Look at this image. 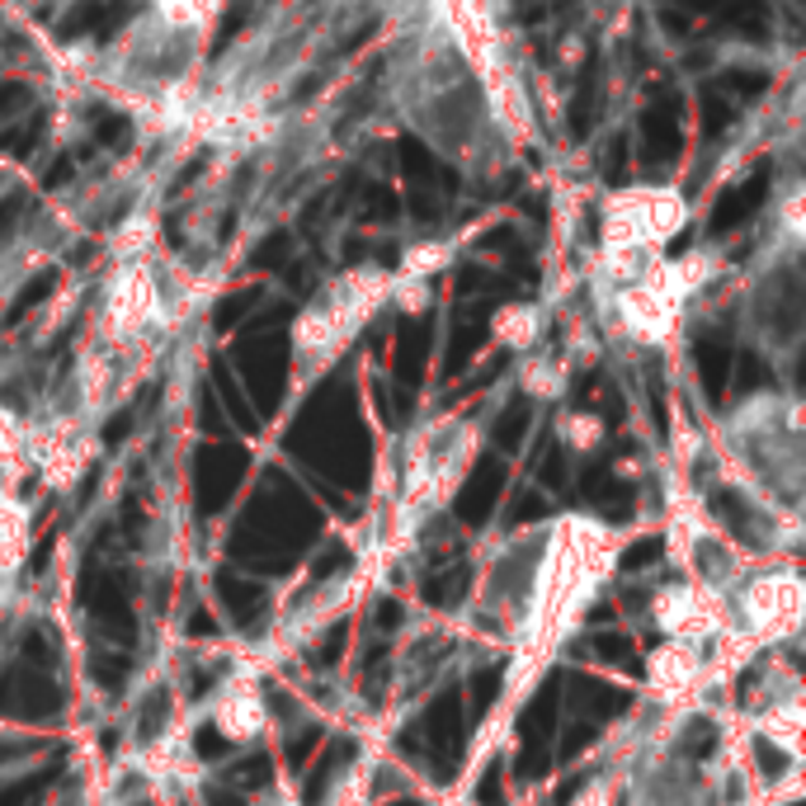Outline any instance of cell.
Wrapping results in <instances>:
<instances>
[{"label":"cell","mask_w":806,"mask_h":806,"mask_svg":"<svg viewBox=\"0 0 806 806\" xmlns=\"http://www.w3.org/2000/svg\"><path fill=\"white\" fill-rule=\"evenodd\" d=\"M226 0H147V14H156L161 24L170 28H184V34H198L208 38L212 24H218Z\"/></svg>","instance_id":"cell-13"},{"label":"cell","mask_w":806,"mask_h":806,"mask_svg":"<svg viewBox=\"0 0 806 806\" xmlns=\"http://www.w3.org/2000/svg\"><path fill=\"white\" fill-rule=\"evenodd\" d=\"M514 382L533 396V401H561L566 387H571V363H566L561 354H551V349L537 345L529 354H519Z\"/></svg>","instance_id":"cell-9"},{"label":"cell","mask_w":806,"mask_h":806,"mask_svg":"<svg viewBox=\"0 0 806 806\" xmlns=\"http://www.w3.org/2000/svg\"><path fill=\"white\" fill-rule=\"evenodd\" d=\"M325 806H368V773H363V769H349V773L331 788Z\"/></svg>","instance_id":"cell-15"},{"label":"cell","mask_w":806,"mask_h":806,"mask_svg":"<svg viewBox=\"0 0 806 806\" xmlns=\"http://www.w3.org/2000/svg\"><path fill=\"white\" fill-rule=\"evenodd\" d=\"M721 269H727V260H721L717 246H693L684 255L665 250L632 283H622V288H590V293L608 317V331H618L632 345L660 349L679 339L689 307L721 278Z\"/></svg>","instance_id":"cell-1"},{"label":"cell","mask_w":806,"mask_h":806,"mask_svg":"<svg viewBox=\"0 0 806 806\" xmlns=\"http://www.w3.org/2000/svg\"><path fill=\"white\" fill-rule=\"evenodd\" d=\"M693 203L674 184H628L613 189L599 208V246L604 255H646L656 260L684 236Z\"/></svg>","instance_id":"cell-3"},{"label":"cell","mask_w":806,"mask_h":806,"mask_svg":"<svg viewBox=\"0 0 806 806\" xmlns=\"http://www.w3.org/2000/svg\"><path fill=\"white\" fill-rule=\"evenodd\" d=\"M557 434H561V444L571 448V452H594L608 438L604 420L594 416V410H561V416H557Z\"/></svg>","instance_id":"cell-14"},{"label":"cell","mask_w":806,"mask_h":806,"mask_svg":"<svg viewBox=\"0 0 806 806\" xmlns=\"http://www.w3.org/2000/svg\"><path fill=\"white\" fill-rule=\"evenodd\" d=\"M650 618H656V628L670 636V642H693V646H703V642L727 632L721 599L707 585H698V580H679V585L656 590Z\"/></svg>","instance_id":"cell-6"},{"label":"cell","mask_w":806,"mask_h":806,"mask_svg":"<svg viewBox=\"0 0 806 806\" xmlns=\"http://www.w3.org/2000/svg\"><path fill=\"white\" fill-rule=\"evenodd\" d=\"M491 339L514 354L543 345V307L537 302H500L491 311Z\"/></svg>","instance_id":"cell-10"},{"label":"cell","mask_w":806,"mask_h":806,"mask_svg":"<svg viewBox=\"0 0 806 806\" xmlns=\"http://www.w3.org/2000/svg\"><path fill=\"white\" fill-rule=\"evenodd\" d=\"M741 622L749 646L788 642L802 628V575L797 571H769L741 585Z\"/></svg>","instance_id":"cell-5"},{"label":"cell","mask_w":806,"mask_h":806,"mask_svg":"<svg viewBox=\"0 0 806 806\" xmlns=\"http://www.w3.org/2000/svg\"><path fill=\"white\" fill-rule=\"evenodd\" d=\"M452 255H458V240H444V236L410 240V246H406L401 255H396L392 278H406V283H434V278L452 264Z\"/></svg>","instance_id":"cell-11"},{"label":"cell","mask_w":806,"mask_h":806,"mask_svg":"<svg viewBox=\"0 0 806 806\" xmlns=\"http://www.w3.org/2000/svg\"><path fill=\"white\" fill-rule=\"evenodd\" d=\"M703 674H707V660L693 642H665L646 665L650 689H656V698H665V703L689 698V693L703 684Z\"/></svg>","instance_id":"cell-8"},{"label":"cell","mask_w":806,"mask_h":806,"mask_svg":"<svg viewBox=\"0 0 806 806\" xmlns=\"http://www.w3.org/2000/svg\"><path fill=\"white\" fill-rule=\"evenodd\" d=\"M28 537H34V519H28V505L20 500L14 481L0 486V571H14L28 551Z\"/></svg>","instance_id":"cell-12"},{"label":"cell","mask_w":806,"mask_h":806,"mask_svg":"<svg viewBox=\"0 0 806 806\" xmlns=\"http://www.w3.org/2000/svg\"><path fill=\"white\" fill-rule=\"evenodd\" d=\"M392 269H345L293 317V377L311 382L345 359V349L363 335V325L387 307Z\"/></svg>","instance_id":"cell-2"},{"label":"cell","mask_w":806,"mask_h":806,"mask_svg":"<svg viewBox=\"0 0 806 806\" xmlns=\"http://www.w3.org/2000/svg\"><path fill=\"white\" fill-rule=\"evenodd\" d=\"M476 444L481 434L467 416H444L416 430V438L406 444V481H401L406 523L434 514V509H444L458 495L467 467L476 462Z\"/></svg>","instance_id":"cell-4"},{"label":"cell","mask_w":806,"mask_h":806,"mask_svg":"<svg viewBox=\"0 0 806 806\" xmlns=\"http://www.w3.org/2000/svg\"><path fill=\"white\" fill-rule=\"evenodd\" d=\"M212 727H218L226 741L246 745V741H260L264 727H269V707L255 689V679H232L218 698H212Z\"/></svg>","instance_id":"cell-7"}]
</instances>
